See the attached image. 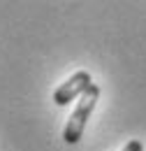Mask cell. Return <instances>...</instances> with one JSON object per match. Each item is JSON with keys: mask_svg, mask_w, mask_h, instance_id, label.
Masks as SVG:
<instances>
[{"mask_svg": "<svg viewBox=\"0 0 146 151\" xmlns=\"http://www.w3.org/2000/svg\"><path fill=\"white\" fill-rule=\"evenodd\" d=\"M93 86V79L91 75L86 72V70H79V72H74L65 84H60L58 88H56L54 93V102L56 105H67V102H72L74 98H81V95L86 93L88 88Z\"/></svg>", "mask_w": 146, "mask_h": 151, "instance_id": "2", "label": "cell"}, {"mask_svg": "<svg viewBox=\"0 0 146 151\" xmlns=\"http://www.w3.org/2000/svg\"><path fill=\"white\" fill-rule=\"evenodd\" d=\"M121 151H144V144H142L139 139H132V142H128Z\"/></svg>", "mask_w": 146, "mask_h": 151, "instance_id": "3", "label": "cell"}, {"mask_svg": "<svg viewBox=\"0 0 146 151\" xmlns=\"http://www.w3.org/2000/svg\"><path fill=\"white\" fill-rule=\"evenodd\" d=\"M97 98H100V86H95V84L79 98V105L74 107L72 116L67 119V126H65V130H63V139H65L67 144H77V142L81 139L84 128H86V121L91 119L93 109H95V105H97Z\"/></svg>", "mask_w": 146, "mask_h": 151, "instance_id": "1", "label": "cell"}]
</instances>
